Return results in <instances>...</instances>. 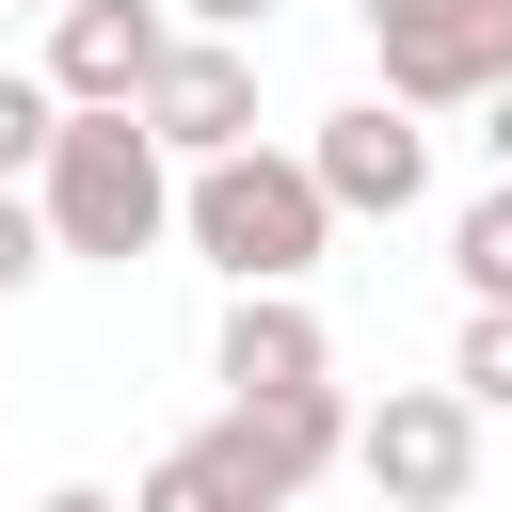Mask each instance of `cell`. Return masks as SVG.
Masks as SVG:
<instances>
[{
  "label": "cell",
  "mask_w": 512,
  "mask_h": 512,
  "mask_svg": "<svg viewBox=\"0 0 512 512\" xmlns=\"http://www.w3.org/2000/svg\"><path fill=\"white\" fill-rule=\"evenodd\" d=\"M128 512H272V496L240 480V448H224V432H176V448L128 480Z\"/></svg>",
  "instance_id": "9c48e42d"
},
{
  "label": "cell",
  "mask_w": 512,
  "mask_h": 512,
  "mask_svg": "<svg viewBox=\"0 0 512 512\" xmlns=\"http://www.w3.org/2000/svg\"><path fill=\"white\" fill-rule=\"evenodd\" d=\"M192 32H272V0H176Z\"/></svg>",
  "instance_id": "5bb4252c"
},
{
  "label": "cell",
  "mask_w": 512,
  "mask_h": 512,
  "mask_svg": "<svg viewBox=\"0 0 512 512\" xmlns=\"http://www.w3.org/2000/svg\"><path fill=\"white\" fill-rule=\"evenodd\" d=\"M320 192L352 208V224H400V208H432V112L416 96H352V112H320Z\"/></svg>",
  "instance_id": "277c9868"
},
{
  "label": "cell",
  "mask_w": 512,
  "mask_h": 512,
  "mask_svg": "<svg viewBox=\"0 0 512 512\" xmlns=\"http://www.w3.org/2000/svg\"><path fill=\"white\" fill-rule=\"evenodd\" d=\"M448 272H464V304H512V176L448 224Z\"/></svg>",
  "instance_id": "30bf717a"
},
{
  "label": "cell",
  "mask_w": 512,
  "mask_h": 512,
  "mask_svg": "<svg viewBox=\"0 0 512 512\" xmlns=\"http://www.w3.org/2000/svg\"><path fill=\"white\" fill-rule=\"evenodd\" d=\"M48 256H64V240H48V192H32V176H0V304H16Z\"/></svg>",
  "instance_id": "4fadbf2b"
},
{
  "label": "cell",
  "mask_w": 512,
  "mask_h": 512,
  "mask_svg": "<svg viewBox=\"0 0 512 512\" xmlns=\"http://www.w3.org/2000/svg\"><path fill=\"white\" fill-rule=\"evenodd\" d=\"M32 512H128V496H96V480H48V496H32Z\"/></svg>",
  "instance_id": "9a60e30c"
},
{
  "label": "cell",
  "mask_w": 512,
  "mask_h": 512,
  "mask_svg": "<svg viewBox=\"0 0 512 512\" xmlns=\"http://www.w3.org/2000/svg\"><path fill=\"white\" fill-rule=\"evenodd\" d=\"M336 192H320V160L304 144H224V160H192V192H176V240L224 272V288H304L320 256H336Z\"/></svg>",
  "instance_id": "6da1fadb"
},
{
  "label": "cell",
  "mask_w": 512,
  "mask_h": 512,
  "mask_svg": "<svg viewBox=\"0 0 512 512\" xmlns=\"http://www.w3.org/2000/svg\"><path fill=\"white\" fill-rule=\"evenodd\" d=\"M176 0H64L48 16V80H64V112H144V80L176 64Z\"/></svg>",
  "instance_id": "5b68a950"
},
{
  "label": "cell",
  "mask_w": 512,
  "mask_h": 512,
  "mask_svg": "<svg viewBox=\"0 0 512 512\" xmlns=\"http://www.w3.org/2000/svg\"><path fill=\"white\" fill-rule=\"evenodd\" d=\"M448 384H464L480 416H512V304H464V352H448Z\"/></svg>",
  "instance_id": "7c38bea8"
},
{
  "label": "cell",
  "mask_w": 512,
  "mask_h": 512,
  "mask_svg": "<svg viewBox=\"0 0 512 512\" xmlns=\"http://www.w3.org/2000/svg\"><path fill=\"white\" fill-rule=\"evenodd\" d=\"M208 368H224V400H288V384H336V336H320L304 288H240L224 336H208Z\"/></svg>",
  "instance_id": "ba28073f"
},
{
  "label": "cell",
  "mask_w": 512,
  "mask_h": 512,
  "mask_svg": "<svg viewBox=\"0 0 512 512\" xmlns=\"http://www.w3.org/2000/svg\"><path fill=\"white\" fill-rule=\"evenodd\" d=\"M480 144H496V176H512V80H496V96H480Z\"/></svg>",
  "instance_id": "2e32d148"
},
{
  "label": "cell",
  "mask_w": 512,
  "mask_h": 512,
  "mask_svg": "<svg viewBox=\"0 0 512 512\" xmlns=\"http://www.w3.org/2000/svg\"><path fill=\"white\" fill-rule=\"evenodd\" d=\"M352 480L384 512H464L480 496V400L464 384H384L368 432H352Z\"/></svg>",
  "instance_id": "3957f363"
},
{
  "label": "cell",
  "mask_w": 512,
  "mask_h": 512,
  "mask_svg": "<svg viewBox=\"0 0 512 512\" xmlns=\"http://www.w3.org/2000/svg\"><path fill=\"white\" fill-rule=\"evenodd\" d=\"M48 144H64V80H48V64H32V80L0 64V176H48Z\"/></svg>",
  "instance_id": "8fae6325"
},
{
  "label": "cell",
  "mask_w": 512,
  "mask_h": 512,
  "mask_svg": "<svg viewBox=\"0 0 512 512\" xmlns=\"http://www.w3.org/2000/svg\"><path fill=\"white\" fill-rule=\"evenodd\" d=\"M144 128H160L176 160H224V144H256V48H240V32H176V64L144 80Z\"/></svg>",
  "instance_id": "52a82bcc"
},
{
  "label": "cell",
  "mask_w": 512,
  "mask_h": 512,
  "mask_svg": "<svg viewBox=\"0 0 512 512\" xmlns=\"http://www.w3.org/2000/svg\"><path fill=\"white\" fill-rule=\"evenodd\" d=\"M32 192H48V240H64V256H112V272H128V256H160V240H176L192 160H176L144 112H64V144H48V176H32Z\"/></svg>",
  "instance_id": "7a4b0ae2"
},
{
  "label": "cell",
  "mask_w": 512,
  "mask_h": 512,
  "mask_svg": "<svg viewBox=\"0 0 512 512\" xmlns=\"http://www.w3.org/2000/svg\"><path fill=\"white\" fill-rule=\"evenodd\" d=\"M208 432H224V448H240V480H256V496H272V512H304V496H320V480H336V464H352V432H368V416H352V400H336V384H288V400H224V416H208Z\"/></svg>",
  "instance_id": "8992f818"
}]
</instances>
